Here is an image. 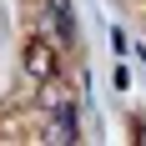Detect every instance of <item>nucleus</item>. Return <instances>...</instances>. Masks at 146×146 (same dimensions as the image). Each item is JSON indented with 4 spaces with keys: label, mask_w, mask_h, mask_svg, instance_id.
I'll return each instance as SVG.
<instances>
[{
    "label": "nucleus",
    "mask_w": 146,
    "mask_h": 146,
    "mask_svg": "<svg viewBox=\"0 0 146 146\" xmlns=\"http://www.w3.org/2000/svg\"><path fill=\"white\" fill-rule=\"evenodd\" d=\"M35 111L40 116H66V111H76V91L66 76H45V81H35Z\"/></svg>",
    "instance_id": "f257e3e1"
},
{
    "label": "nucleus",
    "mask_w": 146,
    "mask_h": 146,
    "mask_svg": "<svg viewBox=\"0 0 146 146\" xmlns=\"http://www.w3.org/2000/svg\"><path fill=\"white\" fill-rule=\"evenodd\" d=\"M60 50L50 40H45V35H30L25 45H20V66H25V76L30 81H45V76H60Z\"/></svg>",
    "instance_id": "f03ea898"
}]
</instances>
